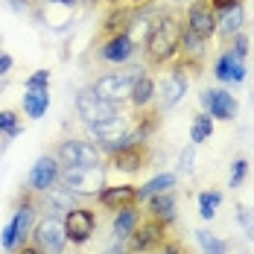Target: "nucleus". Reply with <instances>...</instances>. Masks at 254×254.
<instances>
[{"label": "nucleus", "mask_w": 254, "mask_h": 254, "mask_svg": "<svg viewBox=\"0 0 254 254\" xmlns=\"http://www.w3.org/2000/svg\"><path fill=\"white\" fill-rule=\"evenodd\" d=\"M178 47H181V26H178L176 18L167 15V18L155 21L149 35H146V56H149V62L164 64V62H170L178 53Z\"/></svg>", "instance_id": "obj_1"}, {"label": "nucleus", "mask_w": 254, "mask_h": 254, "mask_svg": "<svg viewBox=\"0 0 254 254\" xmlns=\"http://www.w3.org/2000/svg\"><path fill=\"white\" fill-rule=\"evenodd\" d=\"M140 76V73H111V76H102L91 91L105 102H123L131 97V85H134V79Z\"/></svg>", "instance_id": "obj_2"}, {"label": "nucleus", "mask_w": 254, "mask_h": 254, "mask_svg": "<svg viewBox=\"0 0 254 254\" xmlns=\"http://www.w3.org/2000/svg\"><path fill=\"white\" fill-rule=\"evenodd\" d=\"M64 243H67L64 222H59L56 216H47V219L38 222V228H35V246L44 254H62L64 252Z\"/></svg>", "instance_id": "obj_3"}, {"label": "nucleus", "mask_w": 254, "mask_h": 254, "mask_svg": "<svg viewBox=\"0 0 254 254\" xmlns=\"http://www.w3.org/2000/svg\"><path fill=\"white\" fill-rule=\"evenodd\" d=\"M76 108H79V114H82V120H85L88 126L102 123V120H108V117L117 114V105L100 100L94 91H82V94L76 97Z\"/></svg>", "instance_id": "obj_4"}, {"label": "nucleus", "mask_w": 254, "mask_h": 254, "mask_svg": "<svg viewBox=\"0 0 254 254\" xmlns=\"http://www.w3.org/2000/svg\"><path fill=\"white\" fill-rule=\"evenodd\" d=\"M59 158L64 167H100V152L94 143L85 140H67L59 146Z\"/></svg>", "instance_id": "obj_5"}, {"label": "nucleus", "mask_w": 254, "mask_h": 254, "mask_svg": "<svg viewBox=\"0 0 254 254\" xmlns=\"http://www.w3.org/2000/svg\"><path fill=\"white\" fill-rule=\"evenodd\" d=\"M187 26L199 35V38H210L216 32V18H213V6L207 0H196L187 12Z\"/></svg>", "instance_id": "obj_6"}, {"label": "nucleus", "mask_w": 254, "mask_h": 254, "mask_svg": "<svg viewBox=\"0 0 254 254\" xmlns=\"http://www.w3.org/2000/svg\"><path fill=\"white\" fill-rule=\"evenodd\" d=\"M100 167H67L64 170V187L70 193H94L100 190Z\"/></svg>", "instance_id": "obj_7"}, {"label": "nucleus", "mask_w": 254, "mask_h": 254, "mask_svg": "<svg viewBox=\"0 0 254 254\" xmlns=\"http://www.w3.org/2000/svg\"><path fill=\"white\" fill-rule=\"evenodd\" d=\"M97 228V219H94V213L91 210H70L67 213V219H64V231H67V240L70 243H88L91 240V234Z\"/></svg>", "instance_id": "obj_8"}, {"label": "nucleus", "mask_w": 254, "mask_h": 254, "mask_svg": "<svg viewBox=\"0 0 254 254\" xmlns=\"http://www.w3.org/2000/svg\"><path fill=\"white\" fill-rule=\"evenodd\" d=\"M164 243V222L161 219H149L140 228L131 231V252H152L155 246Z\"/></svg>", "instance_id": "obj_9"}, {"label": "nucleus", "mask_w": 254, "mask_h": 254, "mask_svg": "<svg viewBox=\"0 0 254 254\" xmlns=\"http://www.w3.org/2000/svg\"><path fill=\"white\" fill-rule=\"evenodd\" d=\"M202 105L210 111V117H219V120H231V117L237 114V100L231 97L228 91H222V88L204 91L202 94Z\"/></svg>", "instance_id": "obj_10"}, {"label": "nucleus", "mask_w": 254, "mask_h": 254, "mask_svg": "<svg viewBox=\"0 0 254 254\" xmlns=\"http://www.w3.org/2000/svg\"><path fill=\"white\" fill-rule=\"evenodd\" d=\"M134 202H137V187H131V184H117V187L100 190V204L108 210H126V207H134Z\"/></svg>", "instance_id": "obj_11"}, {"label": "nucleus", "mask_w": 254, "mask_h": 254, "mask_svg": "<svg viewBox=\"0 0 254 254\" xmlns=\"http://www.w3.org/2000/svg\"><path fill=\"white\" fill-rule=\"evenodd\" d=\"M143 161H146V149H143V143H126L123 149H117V152H111V164L117 167V170H123V173H134V170H140L143 167Z\"/></svg>", "instance_id": "obj_12"}, {"label": "nucleus", "mask_w": 254, "mask_h": 254, "mask_svg": "<svg viewBox=\"0 0 254 254\" xmlns=\"http://www.w3.org/2000/svg\"><path fill=\"white\" fill-rule=\"evenodd\" d=\"M56 178H59V164L53 158H38L32 173H29V187L32 190H50Z\"/></svg>", "instance_id": "obj_13"}, {"label": "nucleus", "mask_w": 254, "mask_h": 254, "mask_svg": "<svg viewBox=\"0 0 254 254\" xmlns=\"http://www.w3.org/2000/svg\"><path fill=\"white\" fill-rule=\"evenodd\" d=\"M131 53H134V41L128 38L126 32L108 35V41L102 44V59L105 62H126Z\"/></svg>", "instance_id": "obj_14"}, {"label": "nucleus", "mask_w": 254, "mask_h": 254, "mask_svg": "<svg viewBox=\"0 0 254 254\" xmlns=\"http://www.w3.org/2000/svg\"><path fill=\"white\" fill-rule=\"evenodd\" d=\"M216 79L219 82H243L246 70H243V59H237L234 53H222L219 62H216Z\"/></svg>", "instance_id": "obj_15"}, {"label": "nucleus", "mask_w": 254, "mask_h": 254, "mask_svg": "<svg viewBox=\"0 0 254 254\" xmlns=\"http://www.w3.org/2000/svg\"><path fill=\"white\" fill-rule=\"evenodd\" d=\"M47 105H50V94H47V88H26V94H24L26 117L38 120V117L47 111Z\"/></svg>", "instance_id": "obj_16"}, {"label": "nucleus", "mask_w": 254, "mask_h": 254, "mask_svg": "<svg viewBox=\"0 0 254 254\" xmlns=\"http://www.w3.org/2000/svg\"><path fill=\"white\" fill-rule=\"evenodd\" d=\"M187 94V79L181 76V73H170V76L164 79V94H161V105L164 108H173L181 97Z\"/></svg>", "instance_id": "obj_17"}, {"label": "nucleus", "mask_w": 254, "mask_h": 254, "mask_svg": "<svg viewBox=\"0 0 254 254\" xmlns=\"http://www.w3.org/2000/svg\"><path fill=\"white\" fill-rule=\"evenodd\" d=\"M128 100L134 102L137 108H143V105H149L155 100V82L149 76H137L134 79V85H131V97Z\"/></svg>", "instance_id": "obj_18"}, {"label": "nucleus", "mask_w": 254, "mask_h": 254, "mask_svg": "<svg viewBox=\"0 0 254 254\" xmlns=\"http://www.w3.org/2000/svg\"><path fill=\"white\" fill-rule=\"evenodd\" d=\"M170 187H176V176H173V173H161V176H155L152 181H146V184L137 190V202H140V199H149L155 193H167Z\"/></svg>", "instance_id": "obj_19"}, {"label": "nucleus", "mask_w": 254, "mask_h": 254, "mask_svg": "<svg viewBox=\"0 0 254 254\" xmlns=\"http://www.w3.org/2000/svg\"><path fill=\"white\" fill-rule=\"evenodd\" d=\"M173 210H176V202H173L170 190L149 196V213H152L155 219H161V222H164V219H173Z\"/></svg>", "instance_id": "obj_20"}, {"label": "nucleus", "mask_w": 254, "mask_h": 254, "mask_svg": "<svg viewBox=\"0 0 254 254\" xmlns=\"http://www.w3.org/2000/svg\"><path fill=\"white\" fill-rule=\"evenodd\" d=\"M240 26H243V6L240 3H234L228 9H222V21H219V32L231 38L234 32H240Z\"/></svg>", "instance_id": "obj_21"}, {"label": "nucleus", "mask_w": 254, "mask_h": 254, "mask_svg": "<svg viewBox=\"0 0 254 254\" xmlns=\"http://www.w3.org/2000/svg\"><path fill=\"white\" fill-rule=\"evenodd\" d=\"M29 225H32V207L24 204L18 213H15V219H12V228H15V243H24V237L29 234Z\"/></svg>", "instance_id": "obj_22"}, {"label": "nucleus", "mask_w": 254, "mask_h": 254, "mask_svg": "<svg viewBox=\"0 0 254 254\" xmlns=\"http://www.w3.org/2000/svg\"><path fill=\"white\" fill-rule=\"evenodd\" d=\"M134 228H137V210H131V207L120 210L117 219H114V234L117 237H128Z\"/></svg>", "instance_id": "obj_23"}, {"label": "nucleus", "mask_w": 254, "mask_h": 254, "mask_svg": "<svg viewBox=\"0 0 254 254\" xmlns=\"http://www.w3.org/2000/svg\"><path fill=\"white\" fill-rule=\"evenodd\" d=\"M213 134V120H210V114H199L196 120H193V131H190V140L193 143H202Z\"/></svg>", "instance_id": "obj_24"}, {"label": "nucleus", "mask_w": 254, "mask_h": 254, "mask_svg": "<svg viewBox=\"0 0 254 254\" xmlns=\"http://www.w3.org/2000/svg\"><path fill=\"white\" fill-rule=\"evenodd\" d=\"M196 240H199V246H202L204 254H225L228 252V246L222 240H216L210 231H196Z\"/></svg>", "instance_id": "obj_25"}, {"label": "nucleus", "mask_w": 254, "mask_h": 254, "mask_svg": "<svg viewBox=\"0 0 254 254\" xmlns=\"http://www.w3.org/2000/svg\"><path fill=\"white\" fill-rule=\"evenodd\" d=\"M0 134H6V137H18L21 134L18 114L15 111H0Z\"/></svg>", "instance_id": "obj_26"}, {"label": "nucleus", "mask_w": 254, "mask_h": 254, "mask_svg": "<svg viewBox=\"0 0 254 254\" xmlns=\"http://www.w3.org/2000/svg\"><path fill=\"white\" fill-rule=\"evenodd\" d=\"M219 202H222V196H219L216 190H213V193H202V196H199V213H202L204 219H210V216L216 213Z\"/></svg>", "instance_id": "obj_27"}, {"label": "nucleus", "mask_w": 254, "mask_h": 254, "mask_svg": "<svg viewBox=\"0 0 254 254\" xmlns=\"http://www.w3.org/2000/svg\"><path fill=\"white\" fill-rule=\"evenodd\" d=\"M246 173H249V164H246V161H237V164H234V170H231V187L243 184Z\"/></svg>", "instance_id": "obj_28"}, {"label": "nucleus", "mask_w": 254, "mask_h": 254, "mask_svg": "<svg viewBox=\"0 0 254 254\" xmlns=\"http://www.w3.org/2000/svg\"><path fill=\"white\" fill-rule=\"evenodd\" d=\"M240 222H243L246 234L254 237V210H252V207H240Z\"/></svg>", "instance_id": "obj_29"}, {"label": "nucleus", "mask_w": 254, "mask_h": 254, "mask_svg": "<svg viewBox=\"0 0 254 254\" xmlns=\"http://www.w3.org/2000/svg\"><path fill=\"white\" fill-rule=\"evenodd\" d=\"M47 85H50V73L47 70H38V73H32L26 79V88H47Z\"/></svg>", "instance_id": "obj_30"}, {"label": "nucleus", "mask_w": 254, "mask_h": 254, "mask_svg": "<svg viewBox=\"0 0 254 254\" xmlns=\"http://www.w3.org/2000/svg\"><path fill=\"white\" fill-rule=\"evenodd\" d=\"M246 50H249V38H246V35H237V41H234V56H237V59H243Z\"/></svg>", "instance_id": "obj_31"}, {"label": "nucleus", "mask_w": 254, "mask_h": 254, "mask_svg": "<svg viewBox=\"0 0 254 254\" xmlns=\"http://www.w3.org/2000/svg\"><path fill=\"white\" fill-rule=\"evenodd\" d=\"M152 252L155 254H178V246H173V243H161V246H155Z\"/></svg>", "instance_id": "obj_32"}, {"label": "nucleus", "mask_w": 254, "mask_h": 254, "mask_svg": "<svg viewBox=\"0 0 254 254\" xmlns=\"http://www.w3.org/2000/svg\"><path fill=\"white\" fill-rule=\"evenodd\" d=\"M12 70V56H6V53H0V76H6Z\"/></svg>", "instance_id": "obj_33"}, {"label": "nucleus", "mask_w": 254, "mask_h": 254, "mask_svg": "<svg viewBox=\"0 0 254 254\" xmlns=\"http://www.w3.org/2000/svg\"><path fill=\"white\" fill-rule=\"evenodd\" d=\"M181 170H187V173L193 170V149H187V152L181 155Z\"/></svg>", "instance_id": "obj_34"}, {"label": "nucleus", "mask_w": 254, "mask_h": 254, "mask_svg": "<svg viewBox=\"0 0 254 254\" xmlns=\"http://www.w3.org/2000/svg\"><path fill=\"white\" fill-rule=\"evenodd\" d=\"M213 9H228V6H234V3H240V0H207Z\"/></svg>", "instance_id": "obj_35"}, {"label": "nucleus", "mask_w": 254, "mask_h": 254, "mask_svg": "<svg viewBox=\"0 0 254 254\" xmlns=\"http://www.w3.org/2000/svg\"><path fill=\"white\" fill-rule=\"evenodd\" d=\"M18 254H44V252H41L38 246H24V249H21Z\"/></svg>", "instance_id": "obj_36"}, {"label": "nucleus", "mask_w": 254, "mask_h": 254, "mask_svg": "<svg viewBox=\"0 0 254 254\" xmlns=\"http://www.w3.org/2000/svg\"><path fill=\"white\" fill-rule=\"evenodd\" d=\"M50 3H56V6H67V9H73V3H76V0H50Z\"/></svg>", "instance_id": "obj_37"}, {"label": "nucleus", "mask_w": 254, "mask_h": 254, "mask_svg": "<svg viewBox=\"0 0 254 254\" xmlns=\"http://www.w3.org/2000/svg\"><path fill=\"white\" fill-rule=\"evenodd\" d=\"M105 254H120V246H117V249H111V252H105Z\"/></svg>", "instance_id": "obj_38"}, {"label": "nucleus", "mask_w": 254, "mask_h": 254, "mask_svg": "<svg viewBox=\"0 0 254 254\" xmlns=\"http://www.w3.org/2000/svg\"><path fill=\"white\" fill-rule=\"evenodd\" d=\"M131 3H149V0H131Z\"/></svg>", "instance_id": "obj_39"}, {"label": "nucleus", "mask_w": 254, "mask_h": 254, "mask_svg": "<svg viewBox=\"0 0 254 254\" xmlns=\"http://www.w3.org/2000/svg\"><path fill=\"white\" fill-rule=\"evenodd\" d=\"M176 3H187V0H176Z\"/></svg>", "instance_id": "obj_40"}]
</instances>
